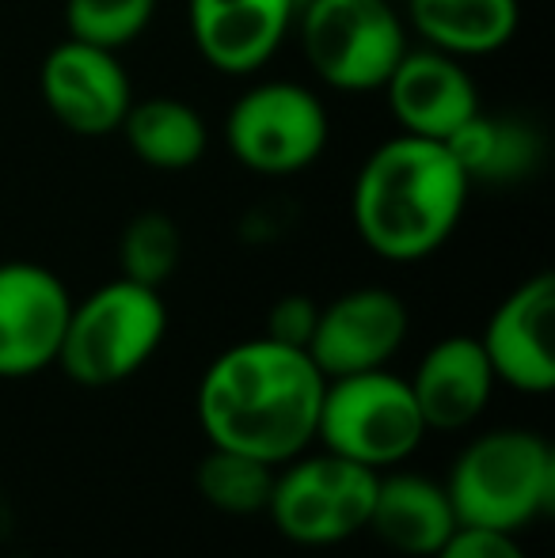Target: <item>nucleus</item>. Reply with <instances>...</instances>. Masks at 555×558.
<instances>
[{"label": "nucleus", "mask_w": 555, "mask_h": 558, "mask_svg": "<svg viewBox=\"0 0 555 558\" xmlns=\"http://www.w3.org/2000/svg\"><path fill=\"white\" fill-rule=\"evenodd\" d=\"M445 145L472 186H518L544 163V137L533 122L521 114H483V107Z\"/></svg>", "instance_id": "17"}, {"label": "nucleus", "mask_w": 555, "mask_h": 558, "mask_svg": "<svg viewBox=\"0 0 555 558\" xmlns=\"http://www.w3.org/2000/svg\"><path fill=\"white\" fill-rule=\"evenodd\" d=\"M38 92L46 111L76 137L119 133L122 118L134 104V84L119 53L99 50L81 38H65L46 53L38 69Z\"/></svg>", "instance_id": "10"}, {"label": "nucleus", "mask_w": 555, "mask_h": 558, "mask_svg": "<svg viewBox=\"0 0 555 558\" xmlns=\"http://www.w3.org/2000/svg\"><path fill=\"white\" fill-rule=\"evenodd\" d=\"M156 15V0H65L69 38H81L99 50L134 46Z\"/></svg>", "instance_id": "22"}, {"label": "nucleus", "mask_w": 555, "mask_h": 558, "mask_svg": "<svg viewBox=\"0 0 555 558\" xmlns=\"http://www.w3.org/2000/svg\"><path fill=\"white\" fill-rule=\"evenodd\" d=\"M275 471L278 468L255 460V456L232 452V448H209V456L198 463V494L209 509L225 517L267 513Z\"/></svg>", "instance_id": "20"}, {"label": "nucleus", "mask_w": 555, "mask_h": 558, "mask_svg": "<svg viewBox=\"0 0 555 558\" xmlns=\"http://www.w3.org/2000/svg\"><path fill=\"white\" fill-rule=\"evenodd\" d=\"M168 335L160 289L114 278L73 301L58 365L81 388H114L153 361Z\"/></svg>", "instance_id": "4"}, {"label": "nucleus", "mask_w": 555, "mask_h": 558, "mask_svg": "<svg viewBox=\"0 0 555 558\" xmlns=\"http://www.w3.org/2000/svg\"><path fill=\"white\" fill-rule=\"evenodd\" d=\"M301 4H309V0H297V8H301Z\"/></svg>", "instance_id": "25"}, {"label": "nucleus", "mask_w": 555, "mask_h": 558, "mask_svg": "<svg viewBox=\"0 0 555 558\" xmlns=\"http://www.w3.org/2000/svg\"><path fill=\"white\" fill-rule=\"evenodd\" d=\"M408 384L426 429L457 434L487 411L498 380L491 373V361L483 353L480 338L449 335L422 353Z\"/></svg>", "instance_id": "15"}, {"label": "nucleus", "mask_w": 555, "mask_h": 558, "mask_svg": "<svg viewBox=\"0 0 555 558\" xmlns=\"http://www.w3.org/2000/svg\"><path fill=\"white\" fill-rule=\"evenodd\" d=\"M472 183L449 145L396 133L358 168L350 217L365 247L385 263H422L449 243Z\"/></svg>", "instance_id": "2"}, {"label": "nucleus", "mask_w": 555, "mask_h": 558, "mask_svg": "<svg viewBox=\"0 0 555 558\" xmlns=\"http://www.w3.org/2000/svg\"><path fill=\"white\" fill-rule=\"evenodd\" d=\"M377 494V471L350 463L342 456L309 452L286 460L275 471L267 517L289 544L335 547L365 532Z\"/></svg>", "instance_id": "7"}, {"label": "nucleus", "mask_w": 555, "mask_h": 558, "mask_svg": "<svg viewBox=\"0 0 555 558\" xmlns=\"http://www.w3.org/2000/svg\"><path fill=\"white\" fill-rule=\"evenodd\" d=\"M319 319V304L312 296H281V301L270 304L267 312V338L286 345H297V350H309V338L316 331Z\"/></svg>", "instance_id": "23"}, {"label": "nucleus", "mask_w": 555, "mask_h": 558, "mask_svg": "<svg viewBox=\"0 0 555 558\" xmlns=\"http://www.w3.org/2000/svg\"><path fill=\"white\" fill-rule=\"evenodd\" d=\"M393 4H400V0H393Z\"/></svg>", "instance_id": "26"}, {"label": "nucleus", "mask_w": 555, "mask_h": 558, "mask_svg": "<svg viewBox=\"0 0 555 558\" xmlns=\"http://www.w3.org/2000/svg\"><path fill=\"white\" fill-rule=\"evenodd\" d=\"M191 38L202 61L225 76H252L281 50L297 0H191Z\"/></svg>", "instance_id": "14"}, {"label": "nucleus", "mask_w": 555, "mask_h": 558, "mask_svg": "<svg viewBox=\"0 0 555 558\" xmlns=\"http://www.w3.org/2000/svg\"><path fill=\"white\" fill-rule=\"evenodd\" d=\"M403 23L449 58H487L518 35V0H403Z\"/></svg>", "instance_id": "18"}, {"label": "nucleus", "mask_w": 555, "mask_h": 558, "mask_svg": "<svg viewBox=\"0 0 555 558\" xmlns=\"http://www.w3.org/2000/svg\"><path fill=\"white\" fill-rule=\"evenodd\" d=\"M426 434L430 429L411 396L408 376L373 368V373L335 376L324 384L316 445L342 460L362 463L381 475V471L403 468Z\"/></svg>", "instance_id": "5"}, {"label": "nucleus", "mask_w": 555, "mask_h": 558, "mask_svg": "<svg viewBox=\"0 0 555 558\" xmlns=\"http://www.w3.org/2000/svg\"><path fill=\"white\" fill-rule=\"evenodd\" d=\"M460 529L445 483L419 475V471H381L373 494L370 524L365 532L408 558H434L445 539Z\"/></svg>", "instance_id": "16"}, {"label": "nucleus", "mask_w": 555, "mask_h": 558, "mask_svg": "<svg viewBox=\"0 0 555 558\" xmlns=\"http://www.w3.org/2000/svg\"><path fill=\"white\" fill-rule=\"evenodd\" d=\"M327 107L297 81L252 84L225 118V145L240 168L286 179L312 168L327 148Z\"/></svg>", "instance_id": "8"}, {"label": "nucleus", "mask_w": 555, "mask_h": 558, "mask_svg": "<svg viewBox=\"0 0 555 558\" xmlns=\"http://www.w3.org/2000/svg\"><path fill=\"white\" fill-rule=\"evenodd\" d=\"M73 293L43 263H0V380L46 373L58 365Z\"/></svg>", "instance_id": "9"}, {"label": "nucleus", "mask_w": 555, "mask_h": 558, "mask_svg": "<svg viewBox=\"0 0 555 558\" xmlns=\"http://www.w3.org/2000/svg\"><path fill=\"white\" fill-rule=\"evenodd\" d=\"M119 133L126 137L130 153L153 171H186L209 148L206 118L176 96L134 99Z\"/></svg>", "instance_id": "19"}, {"label": "nucleus", "mask_w": 555, "mask_h": 558, "mask_svg": "<svg viewBox=\"0 0 555 558\" xmlns=\"http://www.w3.org/2000/svg\"><path fill=\"white\" fill-rule=\"evenodd\" d=\"M183 258V235L179 225L160 209H145L119 235V278H130L137 286L160 289L176 274Z\"/></svg>", "instance_id": "21"}, {"label": "nucleus", "mask_w": 555, "mask_h": 558, "mask_svg": "<svg viewBox=\"0 0 555 558\" xmlns=\"http://www.w3.org/2000/svg\"><path fill=\"white\" fill-rule=\"evenodd\" d=\"M304 61L335 92L385 88L408 53V23L393 0H309L293 20Z\"/></svg>", "instance_id": "6"}, {"label": "nucleus", "mask_w": 555, "mask_h": 558, "mask_svg": "<svg viewBox=\"0 0 555 558\" xmlns=\"http://www.w3.org/2000/svg\"><path fill=\"white\" fill-rule=\"evenodd\" d=\"M445 490L460 524L518 536L555 509V452L536 429H491L453 460Z\"/></svg>", "instance_id": "3"}, {"label": "nucleus", "mask_w": 555, "mask_h": 558, "mask_svg": "<svg viewBox=\"0 0 555 558\" xmlns=\"http://www.w3.org/2000/svg\"><path fill=\"white\" fill-rule=\"evenodd\" d=\"M555 278L548 270L521 281L506 301L491 312L480 345L491 361L498 384L521 396H552L555 388Z\"/></svg>", "instance_id": "12"}, {"label": "nucleus", "mask_w": 555, "mask_h": 558, "mask_svg": "<svg viewBox=\"0 0 555 558\" xmlns=\"http://www.w3.org/2000/svg\"><path fill=\"white\" fill-rule=\"evenodd\" d=\"M385 99L400 133L426 141H449L460 125L480 111V88L460 58L442 50H411L396 61L385 81Z\"/></svg>", "instance_id": "13"}, {"label": "nucleus", "mask_w": 555, "mask_h": 558, "mask_svg": "<svg viewBox=\"0 0 555 558\" xmlns=\"http://www.w3.org/2000/svg\"><path fill=\"white\" fill-rule=\"evenodd\" d=\"M434 558H529V551L521 547V539L514 532L468 529V524H460Z\"/></svg>", "instance_id": "24"}, {"label": "nucleus", "mask_w": 555, "mask_h": 558, "mask_svg": "<svg viewBox=\"0 0 555 558\" xmlns=\"http://www.w3.org/2000/svg\"><path fill=\"white\" fill-rule=\"evenodd\" d=\"M327 376L309 350L248 338L209 361L198 384V422L209 448L255 456L281 468L316 445Z\"/></svg>", "instance_id": "1"}, {"label": "nucleus", "mask_w": 555, "mask_h": 558, "mask_svg": "<svg viewBox=\"0 0 555 558\" xmlns=\"http://www.w3.org/2000/svg\"><path fill=\"white\" fill-rule=\"evenodd\" d=\"M408 331L411 312L403 296L381 286H362L319 308L316 331L309 338V357L327 380L373 373L388 368V361L408 342Z\"/></svg>", "instance_id": "11"}]
</instances>
